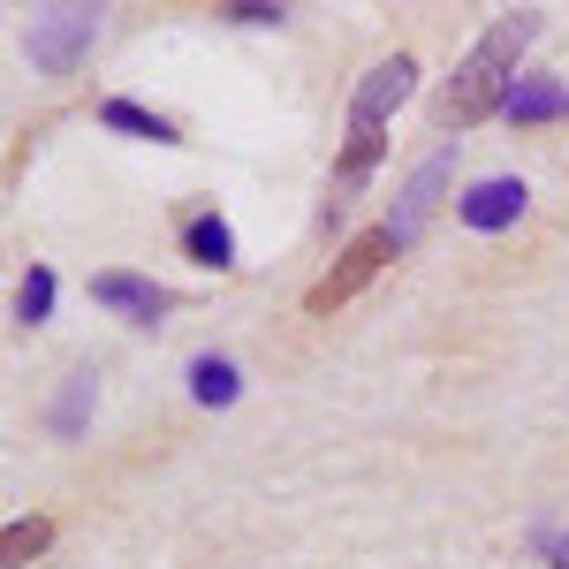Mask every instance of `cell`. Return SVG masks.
<instances>
[{
	"instance_id": "cell-1",
	"label": "cell",
	"mask_w": 569,
	"mask_h": 569,
	"mask_svg": "<svg viewBox=\"0 0 569 569\" xmlns=\"http://www.w3.org/2000/svg\"><path fill=\"white\" fill-rule=\"evenodd\" d=\"M531 39H539V16H531V8H517V16H501L493 31H479V46L456 61V77H448V91H440V107H433L440 130H471L493 107H509V91L525 84L517 61H525Z\"/></svg>"
},
{
	"instance_id": "cell-2",
	"label": "cell",
	"mask_w": 569,
	"mask_h": 569,
	"mask_svg": "<svg viewBox=\"0 0 569 569\" xmlns=\"http://www.w3.org/2000/svg\"><path fill=\"white\" fill-rule=\"evenodd\" d=\"M410 84H418V61L410 53H388V61H372L365 69V84H357L350 99V144H342V190L350 182H365L372 168H380V152H388V114L410 99Z\"/></svg>"
},
{
	"instance_id": "cell-3",
	"label": "cell",
	"mask_w": 569,
	"mask_h": 569,
	"mask_svg": "<svg viewBox=\"0 0 569 569\" xmlns=\"http://www.w3.org/2000/svg\"><path fill=\"white\" fill-rule=\"evenodd\" d=\"M395 251H402V236H395V228H365L350 251H342V259H335V266H327V273L305 289V311H311V319H327V311H342L350 297H365Z\"/></svg>"
},
{
	"instance_id": "cell-4",
	"label": "cell",
	"mask_w": 569,
	"mask_h": 569,
	"mask_svg": "<svg viewBox=\"0 0 569 569\" xmlns=\"http://www.w3.org/2000/svg\"><path fill=\"white\" fill-rule=\"evenodd\" d=\"M91 39H99V8H46V16H31V69L39 77H69L77 61L91 53Z\"/></svg>"
},
{
	"instance_id": "cell-5",
	"label": "cell",
	"mask_w": 569,
	"mask_h": 569,
	"mask_svg": "<svg viewBox=\"0 0 569 569\" xmlns=\"http://www.w3.org/2000/svg\"><path fill=\"white\" fill-rule=\"evenodd\" d=\"M525 182L517 176H486V182H471L463 198H456V213H463V228H479V236H501V228H517L525 220Z\"/></svg>"
},
{
	"instance_id": "cell-6",
	"label": "cell",
	"mask_w": 569,
	"mask_h": 569,
	"mask_svg": "<svg viewBox=\"0 0 569 569\" xmlns=\"http://www.w3.org/2000/svg\"><path fill=\"white\" fill-rule=\"evenodd\" d=\"M91 305L122 311V319H137V327H152L160 311H168V289H152L144 273H91Z\"/></svg>"
},
{
	"instance_id": "cell-7",
	"label": "cell",
	"mask_w": 569,
	"mask_h": 569,
	"mask_svg": "<svg viewBox=\"0 0 569 569\" xmlns=\"http://www.w3.org/2000/svg\"><path fill=\"white\" fill-rule=\"evenodd\" d=\"M182 251L198 266H213V273H228L236 266V228L220 213H198V220H182Z\"/></svg>"
},
{
	"instance_id": "cell-8",
	"label": "cell",
	"mask_w": 569,
	"mask_h": 569,
	"mask_svg": "<svg viewBox=\"0 0 569 569\" xmlns=\"http://www.w3.org/2000/svg\"><path fill=\"white\" fill-rule=\"evenodd\" d=\"M509 122H562L569 114V91L555 84V77H525V84L509 91V107H501Z\"/></svg>"
},
{
	"instance_id": "cell-9",
	"label": "cell",
	"mask_w": 569,
	"mask_h": 569,
	"mask_svg": "<svg viewBox=\"0 0 569 569\" xmlns=\"http://www.w3.org/2000/svg\"><path fill=\"white\" fill-rule=\"evenodd\" d=\"M99 122H107V130H122V137L182 144V137H176V122H160V114H152V107H137V99H107V107H99Z\"/></svg>"
},
{
	"instance_id": "cell-10",
	"label": "cell",
	"mask_w": 569,
	"mask_h": 569,
	"mask_svg": "<svg viewBox=\"0 0 569 569\" xmlns=\"http://www.w3.org/2000/svg\"><path fill=\"white\" fill-rule=\"evenodd\" d=\"M440 176H448V152H440V160H426V168H418V176H410V190H402V213L388 220V228H395V236H402V243H410V236H418V220H426V206H433Z\"/></svg>"
},
{
	"instance_id": "cell-11",
	"label": "cell",
	"mask_w": 569,
	"mask_h": 569,
	"mask_svg": "<svg viewBox=\"0 0 569 569\" xmlns=\"http://www.w3.org/2000/svg\"><path fill=\"white\" fill-rule=\"evenodd\" d=\"M190 395H198L206 410H220V402H236V395H243V372H236L228 357H198V365H190Z\"/></svg>"
},
{
	"instance_id": "cell-12",
	"label": "cell",
	"mask_w": 569,
	"mask_h": 569,
	"mask_svg": "<svg viewBox=\"0 0 569 569\" xmlns=\"http://www.w3.org/2000/svg\"><path fill=\"white\" fill-rule=\"evenodd\" d=\"M46 547H53V525H46V517H16V525L0 531V562H8V569L39 562Z\"/></svg>"
},
{
	"instance_id": "cell-13",
	"label": "cell",
	"mask_w": 569,
	"mask_h": 569,
	"mask_svg": "<svg viewBox=\"0 0 569 569\" xmlns=\"http://www.w3.org/2000/svg\"><path fill=\"white\" fill-rule=\"evenodd\" d=\"M91 402H99V380H91V372H77V380H69V395L53 402V433H77Z\"/></svg>"
},
{
	"instance_id": "cell-14",
	"label": "cell",
	"mask_w": 569,
	"mask_h": 569,
	"mask_svg": "<svg viewBox=\"0 0 569 569\" xmlns=\"http://www.w3.org/2000/svg\"><path fill=\"white\" fill-rule=\"evenodd\" d=\"M46 311H53V273L31 266V273H23V289H16V319H23V327H39Z\"/></svg>"
},
{
	"instance_id": "cell-15",
	"label": "cell",
	"mask_w": 569,
	"mask_h": 569,
	"mask_svg": "<svg viewBox=\"0 0 569 569\" xmlns=\"http://www.w3.org/2000/svg\"><path fill=\"white\" fill-rule=\"evenodd\" d=\"M220 16H228V23H281L289 8H259V0H236V8H220Z\"/></svg>"
},
{
	"instance_id": "cell-16",
	"label": "cell",
	"mask_w": 569,
	"mask_h": 569,
	"mask_svg": "<svg viewBox=\"0 0 569 569\" xmlns=\"http://www.w3.org/2000/svg\"><path fill=\"white\" fill-rule=\"evenodd\" d=\"M547 562H555V569H569V531H555V539H547Z\"/></svg>"
}]
</instances>
